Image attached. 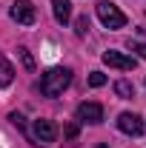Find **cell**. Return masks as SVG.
Segmentation results:
<instances>
[{"label": "cell", "mask_w": 146, "mask_h": 148, "mask_svg": "<svg viewBox=\"0 0 146 148\" xmlns=\"http://www.w3.org/2000/svg\"><path fill=\"white\" fill-rule=\"evenodd\" d=\"M52 12H55V20L60 26H66L72 20V3L69 0H52Z\"/></svg>", "instance_id": "ba28073f"}, {"label": "cell", "mask_w": 146, "mask_h": 148, "mask_svg": "<svg viewBox=\"0 0 146 148\" xmlns=\"http://www.w3.org/2000/svg\"><path fill=\"white\" fill-rule=\"evenodd\" d=\"M9 14H12V20L20 23V26H32L37 20V12H35V6H32V0H15Z\"/></svg>", "instance_id": "3957f363"}, {"label": "cell", "mask_w": 146, "mask_h": 148, "mask_svg": "<svg viewBox=\"0 0 146 148\" xmlns=\"http://www.w3.org/2000/svg\"><path fill=\"white\" fill-rule=\"evenodd\" d=\"M117 128L123 131V134H129V137H140L143 134V120L138 117V114H132V111H123L120 117H117Z\"/></svg>", "instance_id": "277c9868"}, {"label": "cell", "mask_w": 146, "mask_h": 148, "mask_svg": "<svg viewBox=\"0 0 146 148\" xmlns=\"http://www.w3.org/2000/svg\"><path fill=\"white\" fill-rule=\"evenodd\" d=\"M95 12H97V17H100V23H103L106 29H123V26H126V14H123L115 3H109V0H100V3L95 6Z\"/></svg>", "instance_id": "7a4b0ae2"}, {"label": "cell", "mask_w": 146, "mask_h": 148, "mask_svg": "<svg viewBox=\"0 0 146 148\" xmlns=\"http://www.w3.org/2000/svg\"><path fill=\"white\" fill-rule=\"evenodd\" d=\"M32 134L37 143H55L57 140V125L52 120H35L32 123Z\"/></svg>", "instance_id": "8992f818"}, {"label": "cell", "mask_w": 146, "mask_h": 148, "mask_svg": "<svg viewBox=\"0 0 146 148\" xmlns=\"http://www.w3.org/2000/svg\"><path fill=\"white\" fill-rule=\"evenodd\" d=\"M77 120L80 123H89V125L103 123V106L100 103H80L77 106Z\"/></svg>", "instance_id": "5b68a950"}, {"label": "cell", "mask_w": 146, "mask_h": 148, "mask_svg": "<svg viewBox=\"0 0 146 148\" xmlns=\"http://www.w3.org/2000/svg\"><path fill=\"white\" fill-rule=\"evenodd\" d=\"M12 80H15V69H12V63H9L6 57L0 54V88L12 86Z\"/></svg>", "instance_id": "9c48e42d"}, {"label": "cell", "mask_w": 146, "mask_h": 148, "mask_svg": "<svg viewBox=\"0 0 146 148\" xmlns=\"http://www.w3.org/2000/svg\"><path fill=\"white\" fill-rule=\"evenodd\" d=\"M132 51H138V54L146 60V43H135V46H132Z\"/></svg>", "instance_id": "9a60e30c"}, {"label": "cell", "mask_w": 146, "mask_h": 148, "mask_svg": "<svg viewBox=\"0 0 146 148\" xmlns=\"http://www.w3.org/2000/svg\"><path fill=\"white\" fill-rule=\"evenodd\" d=\"M9 123H12V125H17L20 131H26V120H23V114H17V111H12V114H9Z\"/></svg>", "instance_id": "5bb4252c"}, {"label": "cell", "mask_w": 146, "mask_h": 148, "mask_svg": "<svg viewBox=\"0 0 146 148\" xmlns=\"http://www.w3.org/2000/svg\"><path fill=\"white\" fill-rule=\"evenodd\" d=\"M103 63L112 66V69H120V71H132V69L138 66V60L123 54V51H103Z\"/></svg>", "instance_id": "52a82bcc"}, {"label": "cell", "mask_w": 146, "mask_h": 148, "mask_svg": "<svg viewBox=\"0 0 146 148\" xmlns=\"http://www.w3.org/2000/svg\"><path fill=\"white\" fill-rule=\"evenodd\" d=\"M86 32H89V17L80 14V17L74 20V34H77V37H86Z\"/></svg>", "instance_id": "8fae6325"}, {"label": "cell", "mask_w": 146, "mask_h": 148, "mask_svg": "<svg viewBox=\"0 0 146 148\" xmlns=\"http://www.w3.org/2000/svg\"><path fill=\"white\" fill-rule=\"evenodd\" d=\"M72 83V71L69 69H52L40 77V94L46 97H60Z\"/></svg>", "instance_id": "6da1fadb"}, {"label": "cell", "mask_w": 146, "mask_h": 148, "mask_svg": "<svg viewBox=\"0 0 146 148\" xmlns=\"http://www.w3.org/2000/svg\"><path fill=\"white\" fill-rule=\"evenodd\" d=\"M95 148H106V145H95Z\"/></svg>", "instance_id": "e0dca14e"}, {"label": "cell", "mask_w": 146, "mask_h": 148, "mask_svg": "<svg viewBox=\"0 0 146 148\" xmlns=\"http://www.w3.org/2000/svg\"><path fill=\"white\" fill-rule=\"evenodd\" d=\"M66 137H77V125H69L66 128Z\"/></svg>", "instance_id": "2e32d148"}, {"label": "cell", "mask_w": 146, "mask_h": 148, "mask_svg": "<svg viewBox=\"0 0 146 148\" xmlns=\"http://www.w3.org/2000/svg\"><path fill=\"white\" fill-rule=\"evenodd\" d=\"M89 86H92V88H100V86H106V74L92 71V74H89Z\"/></svg>", "instance_id": "4fadbf2b"}, {"label": "cell", "mask_w": 146, "mask_h": 148, "mask_svg": "<svg viewBox=\"0 0 146 148\" xmlns=\"http://www.w3.org/2000/svg\"><path fill=\"white\" fill-rule=\"evenodd\" d=\"M115 94H117L120 100H132V97H135V86H132L129 80H117V83H115Z\"/></svg>", "instance_id": "30bf717a"}, {"label": "cell", "mask_w": 146, "mask_h": 148, "mask_svg": "<svg viewBox=\"0 0 146 148\" xmlns=\"http://www.w3.org/2000/svg\"><path fill=\"white\" fill-rule=\"evenodd\" d=\"M17 54H20V60H23V69H26V71H35V57L29 54V49H17Z\"/></svg>", "instance_id": "7c38bea8"}]
</instances>
